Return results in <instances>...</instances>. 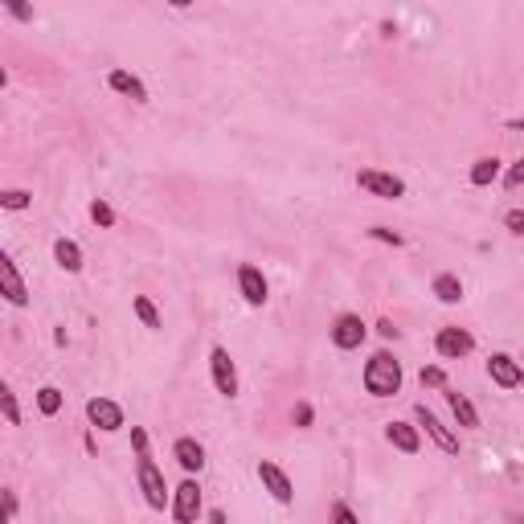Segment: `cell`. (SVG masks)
Segmentation results:
<instances>
[{
    "mask_svg": "<svg viewBox=\"0 0 524 524\" xmlns=\"http://www.w3.org/2000/svg\"><path fill=\"white\" fill-rule=\"evenodd\" d=\"M364 390L373 393V398H393V393H401V361L390 348H382V353H373L364 361Z\"/></svg>",
    "mask_w": 524,
    "mask_h": 524,
    "instance_id": "cell-1",
    "label": "cell"
},
{
    "mask_svg": "<svg viewBox=\"0 0 524 524\" xmlns=\"http://www.w3.org/2000/svg\"><path fill=\"white\" fill-rule=\"evenodd\" d=\"M135 483H140L143 504H148L152 512H164V508H172V492H169V483H164V471L156 467V459H152V455H135Z\"/></svg>",
    "mask_w": 524,
    "mask_h": 524,
    "instance_id": "cell-2",
    "label": "cell"
},
{
    "mask_svg": "<svg viewBox=\"0 0 524 524\" xmlns=\"http://www.w3.org/2000/svg\"><path fill=\"white\" fill-rule=\"evenodd\" d=\"M172 520L177 524H197L201 520V512H205V496H201V483L188 475L185 483H177V492H172Z\"/></svg>",
    "mask_w": 524,
    "mask_h": 524,
    "instance_id": "cell-3",
    "label": "cell"
},
{
    "mask_svg": "<svg viewBox=\"0 0 524 524\" xmlns=\"http://www.w3.org/2000/svg\"><path fill=\"white\" fill-rule=\"evenodd\" d=\"M209 373H214V385L222 398H230V401L238 398V364H234L230 348H222V345L209 348Z\"/></svg>",
    "mask_w": 524,
    "mask_h": 524,
    "instance_id": "cell-4",
    "label": "cell"
},
{
    "mask_svg": "<svg viewBox=\"0 0 524 524\" xmlns=\"http://www.w3.org/2000/svg\"><path fill=\"white\" fill-rule=\"evenodd\" d=\"M356 185H361L364 193L382 197V201H398V197H406V180L393 177V172H382V169H361L356 172Z\"/></svg>",
    "mask_w": 524,
    "mask_h": 524,
    "instance_id": "cell-5",
    "label": "cell"
},
{
    "mask_svg": "<svg viewBox=\"0 0 524 524\" xmlns=\"http://www.w3.org/2000/svg\"><path fill=\"white\" fill-rule=\"evenodd\" d=\"M364 336H369V324H364L361 316H353V311H340L336 320H332V345H336L340 353H353V348H361Z\"/></svg>",
    "mask_w": 524,
    "mask_h": 524,
    "instance_id": "cell-6",
    "label": "cell"
},
{
    "mask_svg": "<svg viewBox=\"0 0 524 524\" xmlns=\"http://www.w3.org/2000/svg\"><path fill=\"white\" fill-rule=\"evenodd\" d=\"M258 480H262V488L271 492V500H275V504H291V500H295L291 475H287V471L279 467V463H271V459L258 463Z\"/></svg>",
    "mask_w": 524,
    "mask_h": 524,
    "instance_id": "cell-7",
    "label": "cell"
},
{
    "mask_svg": "<svg viewBox=\"0 0 524 524\" xmlns=\"http://www.w3.org/2000/svg\"><path fill=\"white\" fill-rule=\"evenodd\" d=\"M238 291H242V299H246L250 308H262V303L271 299L267 275H262L254 262H242V267H238Z\"/></svg>",
    "mask_w": 524,
    "mask_h": 524,
    "instance_id": "cell-8",
    "label": "cell"
},
{
    "mask_svg": "<svg viewBox=\"0 0 524 524\" xmlns=\"http://www.w3.org/2000/svg\"><path fill=\"white\" fill-rule=\"evenodd\" d=\"M414 422H418L422 430H427L430 438H435V446H438L443 455H459V435H455V430H446L427 406H414Z\"/></svg>",
    "mask_w": 524,
    "mask_h": 524,
    "instance_id": "cell-9",
    "label": "cell"
},
{
    "mask_svg": "<svg viewBox=\"0 0 524 524\" xmlns=\"http://www.w3.org/2000/svg\"><path fill=\"white\" fill-rule=\"evenodd\" d=\"M488 377H492V385H500V390H516V385L524 382V364L508 353H492L488 356Z\"/></svg>",
    "mask_w": 524,
    "mask_h": 524,
    "instance_id": "cell-10",
    "label": "cell"
},
{
    "mask_svg": "<svg viewBox=\"0 0 524 524\" xmlns=\"http://www.w3.org/2000/svg\"><path fill=\"white\" fill-rule=\"evenodd\" d=\"M0 291H5V299H9L13 308H25L29 303V287H25V279H21L13 254H0Z\"/></svg>",
    "mask_w": 524,
    "mask_h": 524,
    "instance_id": "cell-11",
    "label": "cell"
},
{
    "mask_svg": "<svg viewBox=\"0 0 524 524\" xmlns=\"http://www.w3.org/2000/svg\"><path fill=\"white\" fill-rule=\"evenodd\" d=\"M87 418H90V427L107 430V435L124 430V409H119V401H111V398H90L87 401Z\"/></svg>",
    "mask_w": 524,
    "mask_h": 524,
    "instance_id": "cell-12",
    "label": "cell"
},
{
    "mask_svg": "<svg viewBox=\"0 0 524 524\" xmlns=\"http://www.w3.org/2000/svg\"><path fill=\"white\" fill-rule=\"evenodd\" d=\"M471 348H475V336H471L467 328H438L435 353L443 356V361H459V356H467Z\"/></svg>",
    "mask_w": 524,
    "mask_h": 524,
    "instance_id": "cell-13",
    "label": "cell"
},
{
    "mask_svg": "<svg viewBox=\"0 0 524 524\" xmlns=\"http://www.w3.org/2000/svg\"><path fill=\"white\" fill-rule=\"evenodd\" d=\"M172 459H177L180 467L188 471V475H201V471H205V446L197 443V438L180 435L177 443H172Z\"/></svg>",
    "mask_w": 524,
    "mask_h": 524,
    "instance_id": "cell-14",
    "label": "cell"
},
{
    "mask_svg": "<svg viewBox=\"0 0 524 524\" xmlns=\"http://www.w3.org/2000/svg\"><path fill=\"white\" fill-rule=\"evenodd\" d=\"M385 443L398 446L401 455L422 451V435H418V427H409V422H385Z\"/></svg>",
    "mask_w": 524,
    "mask_h": 524,
    "instance_id": "cell-15",
    "label": "cell"
},
{
    "mask_svg": "<svg viewBox=\"0 0 524 524\" xmlns=\"http://www.w3.org/2000/svg\"><path fill=\"white\" fill-rule=\"evenodd\" d=\"M107 87L115 90V95L135 98V103H148V87H143V82L135 78L132 70H111V74H107Z\"/></svg>",
    "mask_w": 524,
    "mask_h": 524,
    "instance_id": "cell-16",
    "label": "cell"
},
{
    "mask_svg": "<svg viewBox=\"0 0 524 524\" xmlns=\"http://www.w3.org/2000/svg\"><path fill=\"white\" fill-rule=\"evenodd\" d=\"M54 262L66 271V275H78L82 271V246L74 238H58L54 242Z\"/></svg>",
    "mask_w": 524,
    "mask_h": 524,
    "instance_id": "cell-17",
    "label": "cell"
},
{
    "mask_svg": "<svg viewBox=\"0 0 524 524\" xmlns=\"http://www.w3.org/2000/svg\"><path fill=\"white\" fill-rule=\"evenodd\" d=\"M446 401H451V414H455V422H459V427H467V430H475V427H480V409L471 406V398H467V393L446 390Z\"/></svg>",
    "mask_w": 524,
    "mask_h": 524,
    "instance_id": "cell-18",
    "label": "cell"
},
{
    "mask_svg": "<svg viewBox=\"0 0 524 524\" xmlns=\"http://www.w3.org/2000/svg\"><path fill=\"white\" fill-rule=\"evenodd\" d=\"M430 291L438 295V303H459V299H463V279L451 275V271H443V275H435Z\"/></svg>",
    "mask_w": 524,
    "mask_h": 524,
    "instance_id": "cell-19",
    "label": "cell"
},
{
    "mask_svg": "<svg viewBox=\"0 0 524 524\" xmlns=\"http://www.w3.org/2000/svg\"><path fill=\"white\" fill-rule=\"evenodd\" d=\"M496 177H500V161H496V156H480V161L471 164V172H467V180L475 188H488Z\"/></svg>",
    "mask_w": 524,
    "mask_h": 524,
    "instance_id": "cell-20",
    "label": "cell"
},
{
    "mask_svg": "<svg viewBox=\"0 0 524 524\" xmlns=\"http://www.w3.org/2000/svg\"><path fill=\"white\" fill-rule=\"evenodd\" d=\"M62 390H58V385H41V390H37V409H41L45 418H54L58 409H62Z\"/></svg>",
    "mask_w": 524,
    "mask_h": 524,
    "instance_id": "cell-21",
    "label": "cell"
},
{
    "mask_svg": "<svg viewBox=\"0 0 524 524\" xmlns=\"http://www.w3.org/2000/svg\"><path fill=\"white\" fill-rule=\"evenodd\" d=\"M29 205H33V193H29V188H5V193H0V209H9V214H21Z\"/></svg>",
    "mask_w": 524,
    "mask_h": 524,
    "instance_id": "cell-22",
    "label": "cell"
},
{
    "mask_svg": "<svg viewBox=\"0 0 524 524\" xmlns=\"http://www.w3.org/2000/svg\"><path fill=\"white\" fill-rule=\"evenodd\" d=\"M132 308H135V316H140V320H143V328H152V332L161 328V311H156V303H152L148 295H135V299H132Z\"/></svg>",
    "mask_w": 524,
    "mask_h": 524,
    "instance_id": "cell-23",
    "label": "cell"
},
{
    "mask_svg": "<svg viewBox=\"0 0 524 524\" xmlns=\"http://www.w3.org/2000/svg\"><path fill=\"white\" fill-rule=\"evenodd\" d=\"M90 222H95L98 230H111V225H115V209H111L103 197H95V201H90Z\"/></svg>",
    "mask_w": 524,
    "mask_h": 524,
    "instance_id": "cell-24",
    "label": "cell"
},
{
    "mask_svg": "<svg viewBox=\"0 0 524 524\" xmlns=\"http://www.w3.org/2000/svg\"><path fill=\"white\" fill-rule=\"evenodd\" d=\"M0 409H5V422L9 427H21V406H17V393L9 385H0Z\"/></svg>",
    "mask_w": 524,
    "mask_h": 524,
    "instance_id": "cell-25",
    "label": "cell"
},
{
    "mask_svg": "<svg viewBox=\"0 0 524 524\" xmlns=\"http://www.w3.org/2000/svg\"><path fill=\"white\" fill-rule=\"evenodd\" d=\"M418 382L430 385V390H446V373L438 369V364H422V373H418Z\"/></svg>",
    "mask_w": 524,
    "mask_h": 524,
    "instance_id": "cell-26",
    "label": "cell"
},
{
    "mask_svg": "<svg viewBox=\"0 0 524 524\" xmlns=\"http://www.w3.org/2000/svg\"><path fill=\"white\" fill-rule=\"evenodd\" d=\"M328 524H361V516H356L345 500H336V504H332V512H328Z\"/></svg>",
    "mask_w": 524,
    "mask_h": 524,
    "instance_id": "cell-27",
    "label": "cell"
},
{
    "mask_svg": "<svg viewBox=\"0 0 524 524\" xmlns=\"http://www.w3.org/2000/svg\"><path fill=\"white\" fill-rule=\"evenodd\" d=\"M311 422H316V409H311L308 401H299V406H295V427H299V430H308Z\"/></svg>",
    "mask_w": 524,
    "mask_h": 524,
    "instance_id": "cell-28",
    "label": "cell"
},
{
    "mask_svg": "<svg viewBox=\"0 0 524 524\" xmlns=\"http://www.w3.org/2000/svg\"><path fill=\"white\" fill-rule=\"evenodd\" d=\"M504 225L516 234V238H524V209H508V214H504Z\"/></svg>",
    "mask_w": 524,
    "mask_h": 524,
    "instance_id": "cell-29",
    "label": "cell"
},
{
    "mask_svg": "<svg viewBox=\"0 0 524 524\" xmlns=\"http://www.w3.org/2000/svg\"><path fill=\"white\" fill-rule=\"evenodd\" d=\"M504 185H508V188H520V185H524V156H520V161H516V164H512V169H508Z\"/></svg>",
    "mask_w": 524,
    "mask_h": 524,
    "instance_id": "cell-30",
    "label": "cell"
},
{
    "mask_svg": "<svg viewBox=\"0 0 524 524\" xmlns=\"http://www.w3.org/2000/svg\"><path fill=\"white\" fill-rule=\"evenodd\" d=\"M369 238H377V242H390V246H401V234L385 230V225H373V230H369Z\"/></svg>",
    "mask_w": 524,
    "mask_h": 524,
    "instance_id": "cell-31",
    "label": "cell"
},
{
    "mask_svg": "<svg viewBox=\"0 0 524 524\" xmlns=\"http://www.w3.org/2000/svg\"><path fill=\"white\" fill-rule=\"evenodd\" d=\"M132 446H135V455H148V430L143 427H132Z\"/></svg>",
    "mask_w": 524,
    "mask_h": 524,
    "instance_id": "cell-32",
    "label": "cell"
},
{
    "mask_svg": "<svg viewBox=\"0 0 524 524\" xmlns=\"http://www.w3.org/2000/svg\"><path fill=\"white\" fill-rule=\"evenodd\" d=\"M13 516H17V492L5 488V520H13Z\"/></svg>",
    "mask_w": 524,
    "mask_h": 524,
    "instance_id": "cell-33",
    "label": "cell"
},
{
    "mask_svg": "<svg viewBox=\"0 0 524 524\" xmlns=\"http://www.w3.org/2000/svg\"><path fill=\"white\" fill-rule=\"evenodd\" d=\"M9 13H13V17H17V21H29V17H33V9H25V5H17V0H13V5H9Z\"/></svg>",
    "mask_w": 524,
    "mask_h": 524,
    "instance_id": "cell-34",
    "label": "cell"
},
{
    "mask_svg": "<svg viewBox=\"0 0 524 524\" xmlns=\"http://www.w3.org/2000/svg\"><path fill=\"white\" fill-rule=\"evenodd\" d=\"M377 332H382L385 340H393V336H398V328H393V320H382V324H377Z\"/></svg>",
    "mask_w": 524,
    "mask_h": 524,
    "instance_id": "cell-35",
    "label": "cell"
},
{
    "mask_svg": "<svg viewBox=\"0 0 524 524\" xmlns=\"http://www.w3.org/2000/svg\"><path fill=\"white\" fill-rule=\"evenodd\" d=\"M209 524H225V512H222V508H214V512H209Z\"/></svg>",
    "mask_w": 524,
    "mask_h": 524,
    "instance_id": "cell-36",
    "label": "cell"
},
{
    "mask_svg": "<svg viewBox=\"0 0 524 524\" xmlns=\"http://www.w3.org/2000/svg\"><path fill=\"white\" fill-rule=\"evenodd\" d=\"M508 127H512V132H524V119H512V124H508Z\"/></svg>",
    "mask_w": 524,
    "mask_h": 524,
    "instance_id": "cell-37",
    "label": "cell"
},
{
    "mask_svg": "<svg viewBox=\"0 0 524 524\" xmlns=\"http://www.w3.org/2000/svg\"><path fill=\"white\" fill-rule=\"evenodd\" d=\"M520 361H524V356H520Z\"/></svg>",
    "mask_w": 524,
    "mask_h": 524,
    "instance_id": "cell-38",
    "label": "cell"
}]
</instances>
